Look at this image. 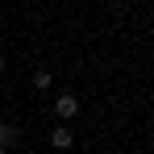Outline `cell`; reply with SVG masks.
<instances>
[{
  "label": "cell",
  "mask_w": 154,
  "mask_h": 154,
  "mask_svg": "<svg viewBox=\"0 0 154 154\" xmlns=\"http://www.w3.org/2000/svg\"><path fill=\"white\" fill-rule=\"evenodd\" d=\"M50 142L58 146V150H67V146H75V133H71V125L63 121V125H54L50 129Z\"/></svg>",
  "instance_id": "7a4b0ae2"
},
{
  "label": "cell",
  "mask_w": 154,
  "mask_h": 154,
  "mask_svg": "<svg viewBox=\"0 0 154 154\" xmlns=\"http://www.w3.org/2000/svg\"><path fill=\"white\" fill-rule=\"evenodd\" d=\"M17 137H21V133H17V125L0 121V146H4V150H13V146H17Z\"/></svg>",
  "instance_id": "3957f363"
},
{
  "label": "cell",
  "mask_w": 154,
  "mask_h": 154,
  "mask_svg": "<svg viewBox=\"0 0 154 154\" xmlns=\"http://www.w3.org/2000/svg\"><path fill=\"white\" fill-rule=\"evenodd\" d=\"M54 112H58V121H75V117H79V100H75V92H63V96L54 100Z\"/></svg>",
  "instance_id": "6da1fadb"
},
{
  "label": "cell",
  "mask_w": 154,
  "mask_h": 154,
  "mask_svg": "<svg viewBox=\"0 0 154 154\" xmlns=\"http://www.w3.org/2000/svg\"><path fill=\"white\" fill-rule=\"evenodd\" d=\"M29 83H33V88H38V92H50V88H54V75H50V71H46V67H38V71H33V79H29Z\"/></svg>",
  "instance_id": "277c9868"
},
{
  "label": "cell",
  "mask_w": 154,
  "mask_h": 154,
  "mask_svg": "<svg viewBox=\"0 0 154 154\" xmlns=\"http://www.w3.org/2000/svg\"><path fill=\"white\" fill-rule=\"evenodd\" d=\"M0 71H4V58H0Z\"/></svg>",
  "instance_id": "5b68a950"
},
{
  "label": "cell",
  "mask_w": 154,
  "mask_h": 154,
  "mask_svg": "<svg viewBox=\"0 0 154 154\" xmlns=\"http://www.w3.org/2000/svg\"><path fill=\"white\" fill-rule=\"evenodd\" d=\"M0 154H8V150H4V146H0Z\"/></svg>",
  "instance_id": "8992f818"
}]
</instances>
